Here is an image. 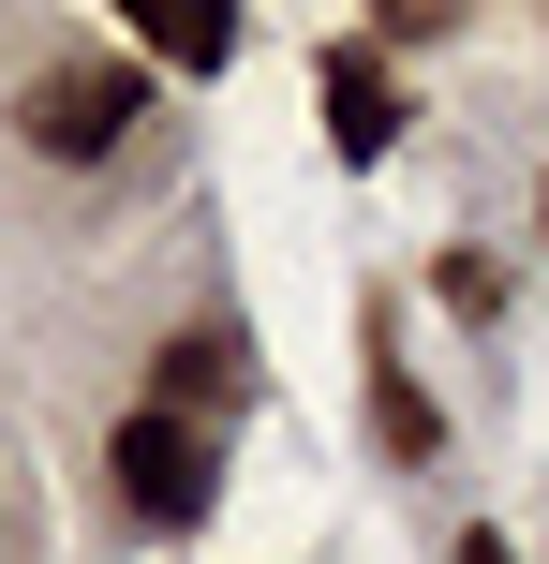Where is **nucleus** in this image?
I'll return each mask as SVG.
<instances>
[{
	"label": "nucleus",
	"instance_id": "20e7f679",
	"mask_svg": "<svg viewBox=\"0 0 549 564\" xmlns=\"http://www.w3.org/2000/svg\"><path fill=\"white\" fill-rule=\"evenodd\" d=\"M149 416L223 431V416H238V327H178L164 357H149Z\"/></svg>",
	"mask_w": 549,
	"mask_h": 564
},
{
	"label": "nucleus",
	"instance_id": "6e6552de",
	"mask_svg": "<svg viewBox=\"0 0 549 564\" xmlns=\"http://www.w3.org/2000/svg\"><path fill=\"white\" fill-rule=\"evenodd\" d=\"M461 564H505V535H491V520H461Z\"/></svg>",
	"mask_w": 549,
	"mask_h": 564
},
{
	"label": "nucleus",
	"instance_id": "f257e3e1",
	"mask_svg": "<svg viewBox=\"0 0 549 564\" xmlns=\"http://www.w3.org/2000/svg\"><path fill=\"white\" fill-rule=\"evenodd\" d=\"M105 476H119V506L149 520V535H194L208 506H223V431H194V416H119L105 431Z\"/></svg>",
	"mask_w": 549,
	"mask_h": 564
},
{
	"label": "nucleus",
	"instance_id": "f03ea898",
	"mask_svg": "<svg viewBox=\"0 0 549 564\" xmlns=\"http://www.w3.org/2000/svg\"><path fill=\"white\" fill-rule=\"evenodd\" d=\"M134 119H149V59H45L15 89V134L45 164H105V149H134Z\"/></svg>",
	"mask_w": 549,
	"mask_h": 564
},
{
	"label": "nucleus",
	"instance_id": "39448f33",
	"mask_svg": "<svg viewBox=\"0 0 549 564\" xmlns=\"http://www.w3.org/2000/svg\"><path fill=\"white\" fill-rule=\"evenodd\" d=\"M372 431H386V460H446V416H431V387L402 357H372Z\"/></svg>",
	"mask_w": 549,
	"mask_h": 564
},
{
	"label": "nucleus",
	"instance_id": "7ed1b4c3",
	"mask_svg": "<svg viewBox=\"0 0 549 564\" xmlns=\"http://www.w3.org/2000/svg\"><path fill=\"white\" fill-rule=\"evenodd\" d=\"M312 105H327V149H342V164H386V149H402V89H386L372 45H327L312 59Z\"/></svg>",
	"mask_w": 549,
	"mask_h": 564
},
{
	"label": "nucleus",
	"instance_id": "423d86ee",
	"mask_svg": "<svg viewBox=\"0 0 549 564\" xmlns=\"http://www.w3.org/2000/svg\"><path fill=\"white\" fill-rule=\"evenodd\" d=\"M134 59H164V75H223V59H238V15H149Z\"/></svg>",
	"mask_w": 549,
	"mask_h": 564
},
{
	"label": "nucleus",
	"instance_id": "0eeeda50",
	"mask_svg": "<svg viewBox=\"0 0 549 564\" xmlns=\"http://www.w3.org/2000/svg\"><path fill=\"white\" fill-rule=\"evenodd\" d=\"M431 297L461 312V327H491V312H505V268H491V253H446V268H431Z\"/></svg>",
	"mask_w": 549,
	"mask_h": 564
}]
</instances>
